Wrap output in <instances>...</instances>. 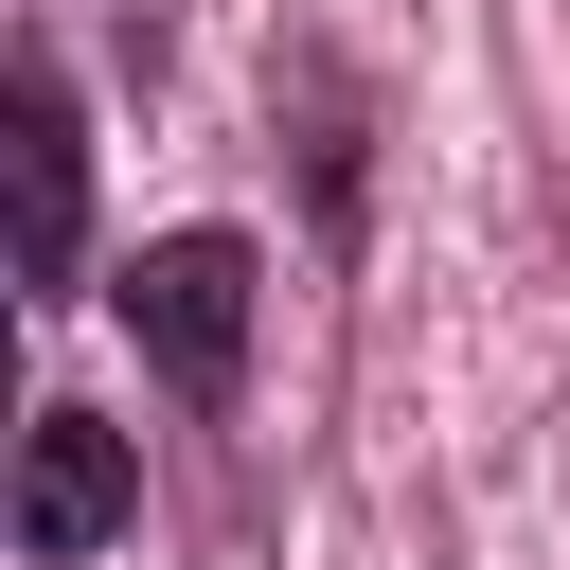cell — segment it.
<instances>
[{"label":"cell","instance_id":"obj_1","mask_svg":"<svg viewBox=\"0 0 570 570\" xmlns=\"http://www.w3.org/2000/svg\"><path fill=\"white\" fill-rule=\"evenodd\" d=\"M107 303H125V338H142V374H160V392H178V410L214 428V410L249 392V321H267V249L196 214V232H160V249H125V285H107Z\"/></svg>","mask_w":570,"mask_h":570},{"label":"cell","instance_id":"obj_2","mask_svg":"<svg viewBox=\"0 0 570 570\" xmlns=\"http://www.w3.org/2000/svg\"><path fill=\"white\" fill-rule=\"evenodd\" d=\"M107 534H142V445L53 392V410L18 428V570H89Z\"/></svg>","mask_w":570,"mask_h":570},{"label":"cell","instance_id":"obj_3","mask_svg":"<svg viewBox=\"0 0 570 570\" xmlns=\"http://www.w3.org/2000/svg\"><path fill=\"white\" fill-rule=\"evenodd\" d=\"M89 285V125H71V71L18 53V303L53 321Z\"/></svg>","mask_w":570,"mask_h":570}]
</instances>
